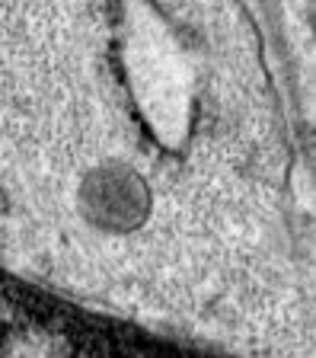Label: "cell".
<instances>
[{"label": "cell", "instance_id": "cell-1", "mask_svg": "<svg viewBox=\"0 0 316 358\" xmlns=\"http://www.w3.org/2000/svg\"><path fill=\"white\" fill-rule=\"evenodd\" d=\"M83 201L93 221L109 224V227H131L141 224V217L151 208L147 189H144L141 176L128 170H99L86 179L83 186Z\"/></svg>", "mask_w": 316, "mask_h": 358}]
</instances>
